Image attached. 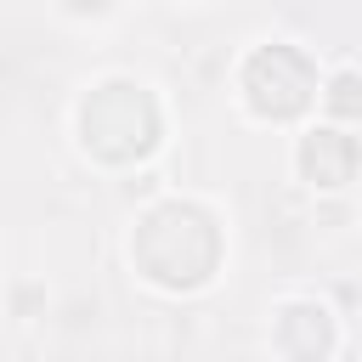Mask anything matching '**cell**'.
<instances>
[{
    "instance_id": "cell-1",
    "label": "cell",
    "mask_w": 362,
    "mask_h": 362,
    "mask_svg": "<svg viewBox=\"0 0 362 362\" xmlns=\"http://www.w3.org/2000/svg\"><path fill=\"white\" fill-rule=\"evenodd\" d=\"M328 107H345V113L362 107V79H356V74H339L334 90H328Z\"/></svg>"
}]
</instances>
